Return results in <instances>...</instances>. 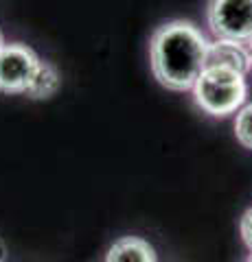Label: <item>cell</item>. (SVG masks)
I'll return each instance as SVG.
<instances>
[{"instance_id": "1", "label": "cell", "mask_w": 252, "mask_h": 262, "mask_svg": "<svg viewBox=\"0 0 252 262\" xmlns=\"http://www.w3.org/2000/svg\"><path fill=\"white\" fill-rule=\"evenodd\" d=\"M208 39L189 20H171L153 31L149 42L151 72L173 92L193 90L206 68Z\"/></svg>"}, {"instance_id": "2", "label": "cell", "mask_w": 252, "mask_h": 262, "mask_svg": "<svg viewBox=\"0 0 252 262\" xmlns=\"http://www.w3.org/2000/svg\"><path fill=\"white\" fill-rule=\"evenodd\" d=\"M248 96L246 79L239 72L222 68H204L193 85V98L198 107L215 118H224L243 107Z\"/></svg>"}, {"instance_id": "3", "label": "cell", "mask_w": 252, "mask_h": 262, "mask_svg": "<svg viewBox=\"0 0 252 262\" xmlns=\"http://www.w3.org/2000/svg\"><path fill=\"white\" fill-rule=\"evenodd\" d=\"M206 22L215 39L252 42V0H208Z\"/></svg>"}, {"instance_id": "4", "label": "cell", "mask_w": 252, "mask_h": 262, "mask_svg": "<svg viewBox=\"0 0 252 262\" xmlns=\"http://www.w3.org/2000/svg\"><path fill=\"white\" fill-rule=\"evenodd\" d=\"M40 57L33 48L20 42H9L0 48V92L27 94L40 68Z\"/></svg>"}, {"instance_id": "5", "label": "cell", "mask_w": 252, "mask_h": 262, "mask_svg": "<svg viewBox=\"0 0 252 262\" xmlns=\"http://www.w3.org/2000/svg\"><path fill=\"white\" fill-rule=\"evenodd\" d=\"M206 68H222L232 70L246 77L252 70L250 51L239 42H230V39H213L208 42L206 51Z\"/></svg>"}, {"instance_id": "6", "label": "cell", "mask_w": 252, "mask_h": 262, "mask_svg": "<svg viewBox=\"0 0 252 262\" xmlns=\"http://www.w3.org/2000/svg\"><path fill=\"white\" fill-rule=\"evenodd\" d=\"M105 262H156V253L147 241L125 236L110 247Z\"/></svg>"}, {"instance_id": "7", "label": "cell", "mask_w": 252, "mask_h": 262, "mask_svg": "<svg viewBox=\"0 0 252 262\" xmlns=\"http://www.w3.org/2000/svg\"><path fill=\"white\" fill-rule=\"evenodd\" d=\"M62 85V75L60 70L55 68L51 61H40V68L35 72L33 81H31V85L27 90V96L29 98H35V101H46V98H51L57 94V90Z\"/></svg>"}, {"instance_id": "8", "label": "cell", "mask_w": 252, "mask_h": 262, "mask_svg": "<svg viewBox=\"0 0 252 262\" xmlns=\"http://www.w3.org/2000/svg\"><path fill=\"white\" fill-rule=\"evenodd\" d=\"M235 138L241 146L252 149V103L243 105L235 118Z\"/></svg>"}, {"instance_id": "9", "label": "cell", "mask_w": 252, "mask_h": 262, "mask_svg": "<svg viewBox=\"0 0 252 262\" xmlns=\"http://www.w3.org/2000/svg\"><path fill=\"white\" fill-rule=\"evenodd\" d=\"M241 238L248 245V249L252 251V208L241 216Z\"/></svg>"}, {"instance_id": "10", "label": "cell", "mask_w": 252, "mask_h": 262, "mask_svg": "<svg viewBox=\"0 0 252 262\" xmlns=\"http://www.w3.org/2000/svg\"><path fill=\"white\" fill-rule=\"evenodd\" d=\"M5 258H7V249H5L3 241H0V262H5Z\"/></svg>"}, {"instance_id": "11", "label": "cell", "mask_w": 252, "mask_h": 262, "mask_svg": "<svg viewBox=\"0 0 252 262\" xmlns=\"http://www.w3.org/2000/svg\"><path fill=\"white\" fill-rule=\"evenodd\" d=\"M7 42H5V37H3V33H0V48H3Z\"/></svg>"}, {"instance_id": "12", "label": "cell", "mask_w": 252, "mask_h": 262, "mask_svg": "<svg viewBox=\"0 0 252 262\" xmlns=\"http://www.w3.org/2000/svg\"><path fill=\"white\" fill-rule=\"evenodd\" d=\"M248 51H250V61H252V42L248 44Z\"/></svg>"}, {"instance_id": "13", "label": "cell", "mask_w": 252, "mask_h": 262, "mask_svg": "<svg viewBox=\"0 0 252 262\" xmlns=\"http://www.w3.org/2000/svg\"><path fill=\"white\" fill-rule=\"evenodd\" d=\"M248 262H252V256H250V258H248Z\"/></svg>"}]
</instances>
